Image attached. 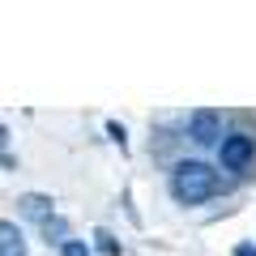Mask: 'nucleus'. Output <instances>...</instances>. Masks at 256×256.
<instances>
[{
	"mask_svg": "<svg viewBox=\"0 0 256 256\" xmlns=\"http://www.w3.org/2000/svg\"><path fill=\"white\" fill-rule=\"evenodd\" d=\"M171 192H175V201H184V205H201L218 192V171L210 162H196V158L180 162L171 171Z\"/></svg>",
	"mask_w": 256,
	"mask_h": 256,
	"instance_id": "obj_1",
	"label": "nucleus"
},
{
	"mask_svg": "<svg viewBox=\"0 0 256 256\" xmlns=\"http://www.w3.org/2000/svg\"><path fill=\"white\" fill-rule=\"evenodd\" d=\"M252 154H256V141L248 137V132H230V137L218 141V158H222L226 171H244V166L252 162Z\"/></svg>",
	"mask_w": 256,
	"mask_h": 256,
	"instance_id": "obj_2",
	"label": "nucleus"
},
{
	"mask_svg": "<svg viewBox=\"0 0 256 256\" xmlns=\"http://www.w3.org/2000/svg\"><path fill=\"white\" fill-rule=\"evenodd\" d=\"M188 132H192V141H201V146H214V141H222V116H218V111H210V107L192 111Z\"/></svg>",
	"mask_w": 256,
	"mask_h": 256,
	"instance_id": "obj_3",
	"label": "nucleus"
},
{
	"mask_svg": "<svg viewBox=\"0 0 256 256\" xmlns=\"http://www.w3.org/2000/svg\"><path fill=\"white\" fill-rule=\"evenodd\" d=\"M0 256H26V239L9 218H0Z\"/></svg>",
	"mask_w": 256,
	"mask_h": 256,
	"instance_id": "obj_4",
	"label": "nucleus"
},
{
	"mask_svg": "<svg viewBox=\"0 0 256 256\" xmlns=\"http://www.w3.org/2000/svg\"><path fill=\"white\" fill-rule=\"evenodd\" d=\"M22 210H26L30 218L47 222V214H52V196H43V192H26V196H22Z\"/></svg>",
	"mask_w": 256,
	"mask_h": 256,
	"instance_id": "obj_5",
	"label": "nucleus"
},
{
	"mask_svg": "<svg viewBox=\"0 0 256 256\" xmlns=\"http://www.w3.org/2000/svg\"><path fill=\"white\" fill-rule=\"evenodd\" d=\"M60 256H90V248H86L82 239H64V244H60Z\"/></svg>",
	"mask_w": 256,
	"mask_h": 256,
	"instance_id": "obj_6",
	"label": "nucleus"
},
{
	"mask_svg": "<svg viewBox=\"0 0 256 256\" xmlns=\"http://www.w3.org/2000/svg\"><path fill=\"white\" fill-rule=\"evenodd\" d=\"M94 239H98V252H107V256H116V252H120V244H116V239L107 235V230H98Z\"/></svg>",
	"mask_w": 256,
	"mask_h": 256,
	"instance_id": "obj_7",
	"label": "nucleus"
},
{
	"mask_svg": "<svg viewBox=\"0 0 256 256\" xmlns=\"http://www.w3.org/2000/svg\"><path fill=\"white\" fill-rule=\"evenodd\" d=\"M235 256H256V248H252V244H239V248H235Z\"/></svg>",
	"mask_w": 256,
	"mask_h": 256,
	"instance_id": "obj_8",
	"label": "nucleus"
},
{
	"mask_svg": "<svg viewBox=\"0 0 256 256\" xmlns=\"http://www.w3.org/2000/svg\"><path fill=\"white\" fill-rule=\"evenodd\" d=\"M4 141H9V132H4V128H0V150H4Z\"/></svg>",
	"mask_w": 256,
	"mask_h": 256,
	"instance_id": "obj_9",
	"label": "nucleus"
}]
</instances>
